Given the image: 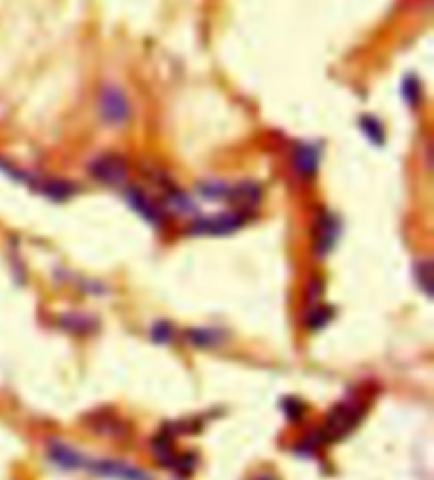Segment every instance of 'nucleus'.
Listing matches in <instances>:
<instances>
[{"mask_svg": "<svg viewBox=\"0 0 434 480\" xmlns=\"http://www.w3.org/2000/svg\"><path fill=\"white\" fill-rule=\"evenodd\" d=\"M400 94H403V98L407 100V104H411V106L419 104V100H421V85H419V78L407 76L405 81H403V85H400Z\"/></svg>", "mask_w": 434, "mask_h": 480, "instance_id": "obj_16", "label": "nucleus"}, {"mask_svg": "<svg viewBox=\"0 0 434 480\" xmlns=\"http://www.w3.org/2000/svg\"><path fill=\"white\" fill-rule=\"evenodd\" d=\"M59 326L70 330V333H77V335H85L89 330H94V319L83 315V313H68L59 317Z\"/></svg>", "mask_w": 434, "mask_h": 480, "instance_id": "obj_11", "label": "nucleus"}, {"mask_svg": "<svg viewBox=\"0 0 434 480\" xmlns=\"http://www.w3.org/2000/svg\"><path fill=\"white\" fill-rule=\"evenodd\" d=\"M415 282L424 294H432V263L430 261H419L415 265Z\"/></svg>", "mask_w": 434, "mask_h": 480, "instance_id": "obj_15", "label": "nucleus"}, {"mask_svg": "<svg viewBox=\"0 0 434 480\" xmlns=\"http://www.w3.org/2000/svg\"><path fill=\"white\" fill-rule=\"evenodd\" d=\"M231 191V184L223 182V180H205V182H199L197 184V193L205 199H216V201H221V199H227Z\"/></svg>", "mask_w": 434, "mask_h": 480, "instance_id": "obj_13", "label": "nucleus"}, {"mask_svg": "<svg viewBox=\"0 0 434 480\" xmlns=\"http://www.w3.org/2000/svg\"><path fill=\"white\" fill-rule=\"evenodd\" d=\"M261 197H263V191L259 184L254 182H242V184H231V191L227 195V201L236 203L238 208L246 210L248 208H256L261 203Z\"/></svg>", "mask_w": 434, "mask_h": 480, "instance_id": "obj_9", "label": "nucleus"}, {"mask_svg": "<svg viewBox=\"0 0 434 480\" xmlns=\"http://www.w3.org/2000/svg\"><path fill=\"white\" fill-rule=\"evenodd\" d=\"M284 413L288 415V419H299L301 415H303V405L299 402V400H295V398H286L284 400Z\"/></svg>", "mask_w": 434, "mask_h": 480, "instance_id": "obj_19", "label": "nucleus"}, {"mask_svg": "<svg viewBox=\"0 0 434 480\" xmlns=\"http://www.w3.org/2000/svg\"><path fill=\"white\" fill-rule=\"evenodd\" d=\"M254 480H277V478H273L271 474H261V476H256Z\"/></svg>", "mask_w": 434, "mask_h": 480, "instance_id": "obj_20", "label": "nucleus"}, {"mask_svg": "<svg viewBox=\"0 0 434 480\" xmlns=\"http://www.w3.org/2000/svg\"><path fill=\"white\" fill-rule=\"evenodd\" d=\"M339 237V220L333 214H322L320 216V224H318V235H316V250L320 256H326Z\"/></svg>", "mask_w": 434, "mask_h": 480, "instance_id": "obj_8", "label": "nucleus"}, {"mask_svg": "<svg viewBox=\"0 0 434 480\" xmlns=\"http://www.w3.org/2000/svg\"><path fill=\"white\" fill-rule=\"evenodd\" d=\"M246 218H248L246 210L225 212V214H216L208 218H195L189 224V233L191 235H229L242 228Z\"/></svg>", "mask_w": 434, "mask_h": 480, "instance_id": "obj_1", "label": "nucleus"}, {"mask_svg": "<svg viewBox=\"0 0 434 480\" xmlns=\"http://www.w3.org/2000/svg\"><path fill=\"white\" fill-rule=\"evenodd\" d=\"M87 470H92L98 476H106V478H119V480H153L149 474H144L142 470L121 463V461H87L85 465Z\"/></svg>", "mask_w": 434, "mask_h": 480, "instance_id": "obj_5", "label": "nucleus"}, {"mask_svg": "<svg viewBox=\"0 0 434 480\" xmlns=\"http://www.w3.org/2000/svg\"><path fill=\"white\" fill-rule=\"evenodd\" d=\"M187 339L197 347H214L223 341V333L212 328H191L187 330Z\"/></svg>", "mask_w": 434, "mask_h": 480, "instance_id": "obj_12", "label": "nucleus"}, {"mask_svg": "<svg viewBox=\"0 0 434 480\" xmlns=\"http://www.w3.org/2000/svg\"><path fill=\"white\" fill-rule=\"evenodd\" d=\"M98 106H100L102 121L106 125H110V127H121L131 117V106H129V100H127L125 92H121L115 85H106L100 92Z\"/></svg>", "mask_w": 434, "mask_h": 480, "instance_id": "obj_2", "label": "nucleus"}, {"mask_svg": "<svg viewBox=\"0 0 434 480\" xmlns=\"http://www.w3.org/2000/svg\"><path fill=\"white\" fill-rule=\"evenodd\" d=\"M49 457H51L53 463H57L64 470H79V467L87 465V459L81 453H77L75 449H70V446H66L62 442H51Z\"/></svg>", "mask_w": 434, "mask_h": 480, "instance_id": "obj_10", "label": "nucleus"}, {"mask_svg": "<svg viewBox=\"0 0 434 480\" xmlns=\"http://www.w3.org/2000/svg\"><path fill=\"white\" fill-rule=\"evenodd\" d=\"M89 174L92 178H96L102 184L117 187V184H123L127 178V161L117 152H106V154L96 157L89 163Z\"/></svg>", "mask_w": 434, "mask_h": 480, "instance_id": "obj_3", "label": "nucleus"}, {"mask_svg": "<svg viewBox=\"0 0 434 480\" xmlns=\"http://www.w3.org/2000/svg\"><path fill=\"white\" fill-rule=\"evenodd\" d=\"M295 172L303 178H314L320 166V148L316 144H299L293 152Z\"/></svg>", "mask_w": 434, "mask_h": 480, "instance_id": "obj_7", "label": "nucleus"}, {"mask_svg": "<svg viewBox=\"0 0 434 480\" xmlns=\"http://www.w3.org/2000/svg\"><path fill=\"white\" fill-rule=\"evenodd\" d=\"M151 337H153L155 343H170L172 337H174V333H172V326H170L168 322H157V324L153 326Z\"/></svg>", "mask_w": 434, "mask_h": 480, "instance_id": "obj_18", "label": "nucleus"}, {"mask_svg": "<svg viewBox=\"0 0 434 480\" xmlns=\"http://www.w3.org/2000/svg\"><path fill=\"white\" fill-rule=\"evenodd\" d=\"M360 127H363L365 136L373 142V144H384L386 140V131L382 127V123L371 117V115H365V117H360Z\"/></svg>", "mask_w": 434, "mask_h": 480, "instance_id": "obj_14", "label": "nucleus"}, {"mask_svg": "<svg viewBox=\"0 0 434 480\" xmlns=\"http://www.w3.org/2000/svg\"><path fill=\"white\" fill-rule=\"evenodd\" d=\"M331 317H333V311L326 309V307H320V309H316V311L310 313V317H308V326H310V328H322V326H326V324L331 322Z\"/></svg>", "mask_w": 434, "mask_h": 480, "instance_id": "obj_17", "label": "nucleus"}, {"mask_svg": "<svg viewBox=\"0 0 434 480\" xmlns=\"http://www.w3.org/2000/svg\"><path fill=\"white\" fill-rule=\"evenodd\" d=\"M360 417H363V409H358L354 405H339L328 413L324 421V438L326 440L343 438L360 421Z\"/></svg>", "mask_w": 434, "mask_h": 480, "instance_id": "obj_4", "label": "nucleus"}, {"mask_svg": "<svg viewBox=\"0 0 434 480\" xmlns=\"http://www.w3.org/2000/svg\"><path fill=\"white\" fill-rule=\"evenodd\" d=\"M125 197H127V201H129V205L147 220V222H151V224H155V226H159L161 222H164V214H161V210L157 208V203H153L151 201V197L144 193V191H140L138 187H129L127 191H125Z\"/></svg>", "mask_w": 434, "mask_h": 480, "instance_id": "obj_6", "label": "nucleus"}]
</instances>
